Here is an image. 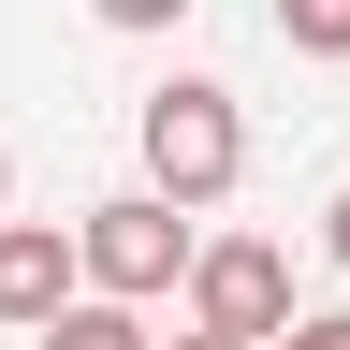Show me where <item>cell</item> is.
<instances>
[{
    "mask_svg": "<svg viewBox=\"0 0 350 350\" xmlns=\"http://www.w3.org/2000/svg\"><path fill=\"white\" fill-rule=\"evenodd\" d=\"M278 44L292 59H350V0H278Z\"/></svg>",
    "mask_w": 350,
    "mask_h": 350,
    "instance_id": "obj_6",
    "label": "cell"
},
{
    "mask_svg": "<svg viewBox=\"0 0 350 350\" xmlns=\"http://www.w3.org/2000/svg\"><path fill=\"white\" fill-rule=\"evenodd\" d=\"M161 350H248V336H204V321H190V336H161Z\"/></svg>",
    "mask_w": 350,
    "mask_h": 350,
    "instance_id": "obj_10",
    "label": "cell"
},
{
    "mask_svg": "<svg viewBox=\"0 0 350 350\" xmlns=\"http://www.w3.org/2000/svg\"><path fill=\"white\" fill-rule=\"evenodd\" d=\"M262 350H350V306H292V321L262 336Z\"/></svg>",
    "mask_w": 350,
    "mask_h": 350,
    "instance_id": "obj_7",
    "label": "cell"
},
{
    "mask_svg": "<svg viewBox=\"0 0 350 350\" xmlns=\"http://www.w3.org/2000/svg\"><path fill=\"white\" fill-rule=\"evenodd\" d=\"M88 292V262H73V234H59V219H15V204H0V321H59V306Z\"/></svg>",
    "mask_w": 350,
    "mask_h": 350,
    "instance_id": "obj_4",
    "label": "cell"
},
{
    "mask_svg": "<svg viewBox=\"0 0 350 350\" xmlns=\"http://www.w3.org/2000/svg\"><path fill=\"white\" fill-rule=\"evenodd\" d=\"M190 204L175 190H117V204H88L73 219V262H88V292H131V306H161V292H190Z\"/></svg>",
    "mask_w": 350,
    "mask_h": 350,
    "instance_id": "obj_2",
    "label": "cell"
},
{
    "mask_svg": "<svg viewBox=\"0 0 350 350\" xmlns=\"http://www.w3.org/2000/svg\"><path fill=\"white\" fill-rule=\"evenodd\" d=\"M190 321L262 350V336L292 321V248H262V234H219V248H190Z\"/></svg>",
    "mask_w": 350,
    "mask_h": 350,
    "instance_id": "obj_3",
    "label": "cell"
},
{
    "mask_svg": "<svg viewBox=\"0 0 350 350\" xmlns=\"http://www.w3.org/2000/svg\"><path fill=\"white\" fill-rule=\"evenodd\" d=\"M321 248H336V262H350V190H336V219H321Z\"/></svg>",
    "mask_w": 350,
    "mask_h": 350,
    "instance_id": "obj_9",
    "label": "cell"
},
{
    "mask_svg": "<svg viewBox=\"0 0 350 350\" xmlns=\"http://www.w3.org/2000/svg\"><path fill=\"white\" fill-rule=\"evenodd\" d=\"M88 15H103V29H175L190 0H88Z\"/></svg>",
    "mask_w": 350,
    "mask_h": 350,
    "instance_id": "obj_8",
    "label": "cell"
},
{
    "mask_svg": "<svg viewBox=\"0 0 350 350\" xmlns=\"http://www.w3.org/2000/svg\"><path fill=\"white\" fill-rule=\"evenodd\" d=\"M0 204H15V161H0Z\"/></svg>",
    "mask_w": 350,
    "mask_h": 350,
    "instance_id": "obj_11",
    "label": "cell"
},
{
    "mask_svg": "<svg viewBox=\"0 0 350 350\" xmlns=\"http://www.w3.org/2000/svg\"><path fill=\"white\" fill-rule=\"evenodd\" d=\"M146 190H175V204H219L248 175V117H234V88H204V73H175V88H146Z\"/></svg>",
    "mask_w": 350,
    "mask_h": 350,
    "instance_id": "obj_1",
    "label": "cell"
},
{
    "mask_svg": "<svg viewBox=\"0 0 350 350\" xmlns=\"http://www.w3.org/2000/svg\"><path fill=\"white\" fill-rule=\"evenodd\" d=\"M44 350H161V336H146V306H131V292H73L59 321H44Z\"/></svg>",
    "mask_w": 350,
    "mask_h": 350,
    "instance_id": "obj_5",
    "label": "cell"
}]
</instances>
